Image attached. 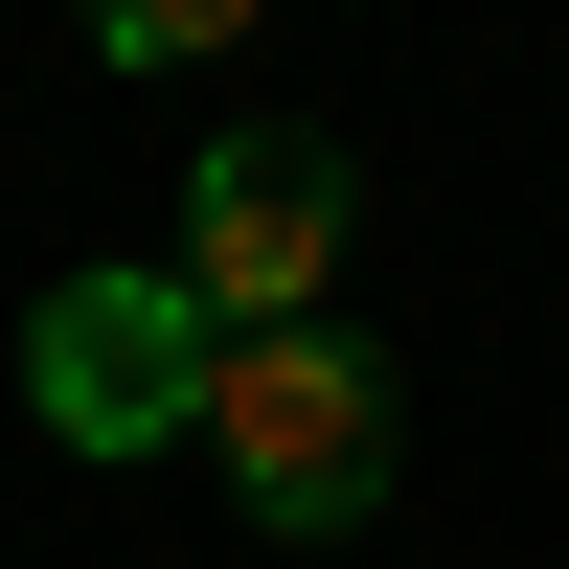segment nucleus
Here are the masks:
<instances>
[{"label": "nucleus", "mask_w": 569, "mask_h": 569, "mask_svg": "<svg viewBox=\"0 0 569 569\" xmlns=\"http://www.w3.org/2000/svg\"><path fill=\"white\" fill-rule=\"evenodd\" d=\"M206 456H228V501H251L273 547H365L388 479H410V410H388V365H365L342 319H273V342H228Z\"/></svg>", "instance_id": "f257e3e1"}, {"label": "nucleus", "mask_w": 569, "mask_h": 569, "mask_svg": "<svg viewBox=\"0 0 569 569\" xmlns=\"http://www.w3.org/2000/svg\"><path fill=\"white\" fill-rule=\"evenodd\" d=\"M342 228H365L342 137L251 114V137H206V160H182V297H206L228 342H273V319H319V297H342Z\"/></svg>", "instance_id": "7ed1b4c3"}, {"label": "nucleus", "mask_w": 569, "mask_h": 569, "mask_svg": "<svg viewBox=\"0 0 569 569\" xmlns=\"http://www.w3.org/2000/svg\"><path fill=\"white\" fill-rule=\"evenodd\" d=\"M23 410L69 456H182L228 410V319L182 297V251H114V273H46V319H23Z\"/></svg>", "instance_id": "f03ea898"}, {"label": "nucleus", "mask_w": 569, "mask_h": 569, "mask_svg": "<svg viewBox=\"0 0 569 569\" xmlns=\"http://www.w3.org/2000/svg\"><path fill=\"white\" fill-rule=\"evenodd\" d=\"M69 23H91V69H228L251 0H69Z\"/></svg>", "instance_id": "20e7f679"}]
</instances>
